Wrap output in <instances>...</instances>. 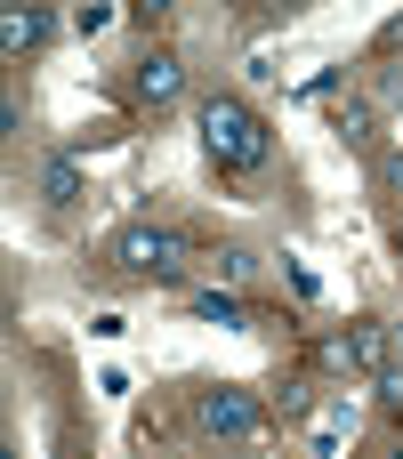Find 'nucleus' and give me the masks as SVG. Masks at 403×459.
Masks as SVG:
<instances>
[{
	"instance_id": "nucleus-1",
	"label": "nucleus",
	"mask_w": 403,
	"mask_h": 459,
	"mask_svg": "<svg viewBox=\"0 0 403 459\" xmlns=\"http://www.w3.org/2000/svg\"><path fill=\"white\" fill-rule=\"evenodd\" d=\"M194 129H202V153H210L218 169H267V121H258L242 97H210V105L194 113Z\"/></svg>"
},
{
	"instance_id": "nucleus-2",
	"label": "nucleus",
	"mask_w": 403,
	"mask_h": 459,
	"mask_svg": "<svg viewBox=\"0 0 403 459\" xmlns=\"http://www.w3.org/2000/svg\"><path fill=\"white\" fill-rule=\"evenodd\" d=\"M113 266H121V274H153V282H178V274H186V242H178L170 226L137 218V226H121V234H113Z\"/></svg>"
},
{
	"instance_id": "nucleus-3",
	"label": "nucleus",
	"mask_w": 403,
	"mask_h": 459,
	"mask_svg": "<svg viewBox=\"0 0 403 459\" xmlns=\"http://www.w3.org/2000/svg\"><path fill=\"white\" fill-rule=\"evenodd\" d=\"M194 428L218 436V444H250V436H258V395H242V387H202V395H194Z\"/></svg>"
},
{
	"instance_id": "nucleus-4",
	"label": "nucleus",
	"mask_w": 403,
	"mask_h": 459,
	"mask_svg": "<svg viewBox=\"0 0 403 459\" xmlns=\"http://www.w3.org/2000/svg\"><path fill=\"white\" fill-rule=\"evenodd\" d=\"M129 97H137V105H153V113H162V105H178V97H186V65H178L170 48H145V56L129 65Z\"/></svg>"
},
{
	"instance_id": "nucleus-5",
	"label": "nucleus",
	"mask_w": 403,
	"mask_h": 459,
	"mask_svg": "<svg viewBox=\"0 0 403 459\" xmlns=\"http://www.w3.org/2000/svg\"><path fill=\"white\" fill-rule=\"evenodd\" d=\"M48 32H57L48 8H24V0L0 8V56H32V48H48Z\"/></svg>"
},
{
	"instance_id": "nucleus-6",
	"label": "nucleus",
	"mask_w": 403,
	"mask_h": 459,
	"mask_svg": "<svg viewBox=\"0 0 403 459\" xmlns=\"http://www.w3.org/2000/svg\"><path fill=\"white\" fill-rule=\"evenodd\" d=\"M347 363H355V371H372V379H380V371H388V363H396V323H380V315H364V323H355V331H347Z\"/></svg>"
},
{
	"instance_id": "nucleus-7",
	"label": "nucleus",
	"mask_w": 403,
	"mask_h": 459,
	"mask_svg": "<svg viewBox=\"0 0 403 459\" xmlns=\"http://www.w3.org/2000/svg\"><path fill=\"white\" fill-rule=\"evenodd\" d=\"M40 202H48V210H73V202H81V161H73V153H48V161H40Z\"/></svg>"
},
{
	"instance_id": "nucleus-8",
	"label": "nucleus",
	"mask_w": 403,
	"mask_h": 459,
	"mask_svg": "<svg viewBox=\"0 0 403 459\" xmlns=\"http://www.w3.org/2000/svg\"><path fill=\"white\" fill-rule=\"evenodd\" d=\"M331 129H339L347 145H372V105H355V97H347V105L331 113Z\"/></svg>"
},
{
	"instance_id": "nucleus-9",
	"label": "nucleus",
	"mask_w": 403,
	"mask_h": 459,
	"mask_svg": "<svg viewBox=\"0 0 403 459\" xmlns=\"http://www.w3.org/2000/svg\"><path fill=\"white\" fill-rule=\"evenodd\" d=\"M194 315H202V323H218V331H242V307H234L226 290H202V299H194Z\"/></svg>"
},
{
	"instance_id": "nucleus-10",
	"label": "nucleus",
	"mask_w": 403,
	"mask_h": 459,
	"mask_svg": "<svg viewBox=\"0 0 403 459\" xmlns=\"http://www.w3.org/2000/svg\"><path fill=\"white\" fill-rule=\"evenodd\" d=\"M372 178H380V194H388V202H403V153H380V169H372Z\"/></svg>"
},
{
	"instance_id": "nucleus-11",
	"label": "nucleus",
	"mask_w": 403,
	"mask_h": 459,
	"mask_svg": "<svg viewBox=\"0 0 403 459\" xmlns=\"http://www.w3.org/2000/svg\"><path fill=\"white\" fill-rule=\"evenodd\" d=\"M372 387H380V403H388V411H403V355L380 371V379H372Z\"/></svg>"
},
{
	"instance_id": "nucleus-12",
	"label": "nucleus",
	"mask_w": 403,
	"mask_h": 459,
	"mask_svg": "<svg viewBox=\"0 0 403 459\" xmlns=\"http://www.w3.org/2000/svg\"><path fill=\"white\" fill-rule=\"evenodd\" d=\"M218 274H226V282H250L258 258H250V250H218Z\"/></svg>"
},
{
	"instance_id": "nucleus-13",
	"label": "nucleus",
	"mask_w": 403,
	"mask_h": 459,
	"mask_svg": "<svg viewBox=\"0 0 403 459\" xmlns=\"http://www.w3.org/2000/svg\"><path fill=\"white\" fill-rule=\"evenodd\" d=\"M388 97H396V105H403V73H388Z\"/></svg>"
},
{
	"instance_id": "nucleus-14",
	"label": "nucleus",
	"mask_w": 403,
	"mask_h": 459,
	"mask_svg": "<svg viewBox=\"0 0 403 459\" xmlns=\"http://www.w3.org/2000/svg\"><path fill=\"white\" fill-rule=\"evenodd\" d=\"M380 459H403V444H396V452H380Z\"/></svg>"
}]
</instances>
